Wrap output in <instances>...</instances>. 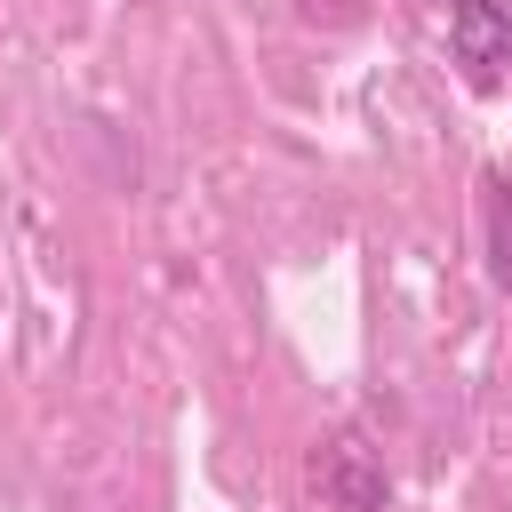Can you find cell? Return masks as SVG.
I'll list each match as a JSON object with an SVG mask.
<instances>
[{"label": "cell", "mask_w": 512, "mask_h": 512, "mask_svg": "<svg viewBox=\"0 0 512 512\" xmlns=\"http://www.w3.org/2000/svg\"><path fill=\"white\" fill-rule=\"evenodd\" d=\"M448 48L472 80H496L512 64V0H456L448 8Z\"/></svg>", "instance_id": "cell-1"}]
</instances>
